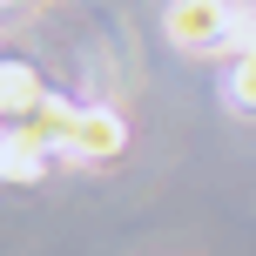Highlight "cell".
Returning a JSON list of instances; mask_svg holds the SVG:
<instances>
[{"label": "cell", "mask_w": 256, "mask_h": 256, "mask_svg": "<svg viewBox=\"0 0 256 256\" xmlns=\"http://www.w3.org/2000/svg\"><path fill=\"white\" fill-rule=\"evenodd\" d=\"M256 34V7H230V0H168V40L189 54H222V48H250Z\"/></svg>", "instance_id": "1"}, {"label": "cell", "mask_w": 256, "mask_h": 256, "mask_svg": "<svg viewBox=\"0 0 256 256\" xmlns=\"http://www.w3.org/2000/svg\"><path fill=\"white\" fill-rule=\"evenodd\" d=\"M68 148L88 155V162H102V155H122V122L108 115V108H81L74 135H68Z\"/></svg>", "instance_id": "2"}, {"label": "cell", "mask_w": 256, "mask_h": 256, "mask_svg": "<svg viewBox=\"0 0 256 256\" xmlns=\"http://www.w3.org/2000/svg\"><path fill=\"white\" fill-rule=\"evenodd\" d=\"M0 88H7V115L14 122H27L40 102H48V88H40V74L27 61H7V68H0Z\"/></svg>", "instance_id": "3"}, {"label": "cell", "mask_w": 256, "mask_h": 256, "mask_svg": "<svg viewBox=\"0 0 256 256\" xmlns=\"http://www.w3.org/2000/svg\"><path fill=\"white\" fill-rule=\"evenodd\" d=\"M48 162H54V148H48V142H34L27 128H14V135H7V176H14V182H34Z\"/></svg>", "instance_id": "4"}, {"label": "cell", "mask_w": 256, "mask_h": 256, "mask_svg": "<svg viewBox=\"0 0 256 256\" xmlns=\"http://www.w3.org/2000/svg\"><path fill=\"white\" fill-rule=\"evenodd\" d=\"M230 102L243 108V115H256V54H243V61H236V74H230Z\"/></svg>", "instance_id": "5"}, {"label": "cell", "mask_w": 256, "mask_h": 256, "mask_svg": "<svg viewBox=\"0 0 256 256\" xmlns=\"http://www.w3.org/2000/svg\"><path fill=\"white\" fill-rule=\"evenodd\" d=\"M243 54H256V34H250V48H243Z\"/></svg>", "instance_id": "6"}]
</instances>
